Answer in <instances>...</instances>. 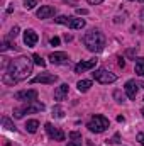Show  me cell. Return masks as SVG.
<instances>
[{
    "mask_svg": "<svg viewBox=\"0 0 144 146\" xmlns=\"http://www.w3.org/2000/svg\"><path fill=\"white\" fill-rule=\"evenodd\" d=\"M32 60H34V63H36L37 66H41V68H44V66H46V61H44L39 54H32Z\"/></svg>",
    "mask_w": 144,
    "mask_h": 146,
    "instance_id": "cell-20",
    "label": "cell"
},
{
    "mask_svg": "<svg viewBox=\"0 0 144 146\" xmlns=\"http://www.w3.org/2000/svg\"><path fill=\"white\" fill-rule=\"evenodd\" d=\"M112 143H119V134H115V136H114V139H112Z\"/></svg>",
    "mask_w": 144,
    "mask_h": 146,
    "instance_id": "cell-32",
    "label": "cell"
},
{
    "mask_svg": "<svg viewBox=\"0 0 144 146\" xmlns=\"http://www.w3.org/2000/svg\"><path fill=\"white\" fill-rule=\"evenodd\" d=\"M49 42H51V46H58V44H59V37H51V41H49Z\"/></svg>",
    "mask_w": 144,
    "mask_h": 146,
    "instance_id": "cell-26",
    "label": "cell"
},
{
    "mask_svg": "<svg viewBox=\"0 0 144 146\" xmlns=\"http://www.w3.org/2000/svg\"><path fill=\"white\" fill-rule=\"evenodd\" d=\"M70 138H71V139H75V141L68 143L66 146H81V134H78V133H75V131H73L71 134H70Z\"/></svg>",
    "mask_w": 144,
    "mask_h": 146,
    "instance_id": "cell-18",
    "label": "cell"
},
{
    "mask_svg": "<svg viewBox=\"0 0 144 146\" xmlns=\"http://www.w3.org/2000/svg\"><path fill=\"white\" fill-rule=\"evenodd\" d=\"M137 141L144 146V133H139V134H137Z\"/></svg>",
    "mask_w": 144,
    "mask_h": 146,
    "instance_id": "cell-28",
    "label": "cell"
},
{
    "mask_svg": "<svg viewBox=\"0 0 144 146\" xmlns=\"http://www.w3.org/2000/svg\"><path fill=\"white\" fill-rule=\"evenodd\" d=\"M126 94H127L129 99H136V95H137V83L134 80H129L126 83Z\"/></svg>",
    "mask_w": 144,
    "mask_h": 146,
    "instance_id": "cell-14",
    "label": "cell"
},
{
    "mask_svg": "<svg viewBox=\"0 0 144 146\" xmlns=\"http://www.w3.org/2000/svg\"><path fill=\"white\" fill-rule=\"evenodd\" d=\"M92 75H93V78H95L97 82H100V83H112V82L117 80V75H115V73L108 72V70H104V68L93 72Z\"/></svg>",
    "mask_w": 144,
    "mask_h": 146,
    "instance_id": "cell-6",
    "label": "cell"
},
{
    "mask_svg": "<svg viewBox=\"0 0 144 146\" xmlns=\"http://www.w3.org/2000/svg\"><path fill=\"white\" fill-rule=\"evenodd\" d=\"M53 115L58 117V119H61V117H65V110L61 109V107H54L53 109Z\"/></svg>",
    "mask_w": 144,
    "mask_h": 146,
    "instance_id": "cell-21",
    "label": "cell"
},
{
    "mask_svg": "<svg viewBox=\"0 0 144 146\" xmlns=\"http://www.w3.org/2000/svg\"><path fill=\"white\" fill-rule=\"evenodd\" d=\"M136 73L144 76V58H137L136 60Z\"/></svg>",
    "mask_w": 144,
    "mask_h": 146,
    "instance_id": "cell-19",
    "label": "cell"
},
{
    "mask_svg": "<svg viewBox=\"0 0 144 146\" xmlns=\"http://www.w3.org/2000/svg\"><path fill=\"white\" fill-rule=\"evenodd\" d=\"M17 34H19V27H17V26H14L9 36H10V37H14V39H15V37H17Z\"/></svg>",
    "mask_w": 144,
    "mask_h": 146,
    "instance_id": "cell-24",
    "label": "cell"
},
{
    "mask_svg": "<svg viewBox=\"0 0 144 146\" xmlns=\"http://www.w3.org/2000/svg\"><path fill=\"white\" fill-rule=\"evenodd\" d=\"M41 110H44V104H41V102H37V100H32V102L26 104L24 107H19V109L14 110V117L20 119V117H22L24 114H27V112H41Z\"/></svg>",
    "mask_w": 144,
    "mask_h": 146,
    "instance_id": "cell-4",
    "label": "cell"
},
{
    "mask_svg": "<svg viewBox=\"0 0 144 146\" xmlns=\"http://www.w3.org/2000/svg\"><path fill=\"white\" fill-rule=\"evenodd\" d=\"M37 39L39 36L36 34V31H32V29H27L26 33H24V42L29 46V48H32V46H36Z\"/></svg>",
    "mask_w": 144,
    "mask_h": 146,
    "instance_id": "cell-13",
    "label": "cell"
},
{
    "mask_svg": "<svg viewBox=\"0 0 144 146\" xmlns=\"http://www.w3.org/2000/svg\"><path fill=\"white\" fill-rule=\"evenodd\" d=\"M92 133H104L105 129L108 127V119L104 117V115H93L87 126Z\"/></svg>",
    "mask_w": 144,
    "mask_h": 146,
    "instance_id": "cell-3",
    "label": "cell"
},
{
    "mask_svg": "<svg viewBox=\"0 0 144 146\" xmlns=\"http://www.w3.org/2000/svg\"><path fill=\"white\" fill-rule=\"evenodd\" d=\"M56 14V9L51 5H41V9L37 10V17L39 19H49Z\"/></svg>",
    "mask_w": 144,
    "mask_h": 146,
    "instance_id": "cell-10",
    "label": "cell"
},
{
    "mask_svg": "<svg viewBox=\"0 0 144 146\" xmlns=\"http://www.w3.org/2000/svg\"><path fill=\"white\" fill-rule=\"evenodd\" d=\"M56 80H58V76L53 73H41L31 80V83H54Z\"/></svg>",
    "mask_w": 144,
    "mask_h": 146,
    "instance_id": "cell-9",
    "label": "cell"
},
{
    "mask_svg": "<svg viewBox=\"0 0 144 146\" xmlns=\"http://www.w3.org/2000/svg\"><path fill=\"white\" fill-rule=\"evenodd\" d=\"M119 66H120V68H124V66H126V61H124V58H119Z\"/></svg>",
    "mask_w": 144,
    "mask_h": 146,
    "instance_id": "cell-30",
    "label": "cell"
},
{
    "mask_svg": "<svg viewBox=\"0 0 144 146\" xmlns=\"http://www.w3.org/2000/svg\"><path fill=\"white\" fill-rule=\"evenodd\" d=\"M76 87H78V90H80V92H88V90H90V87H92V82H90V80H80Z\"/></svg>",
    "mask_w": 144,
    "mask_h": 146,
    "instance_id": "cell-17",
    "label": "cell"
},
{
    "mask_svg": "<svg viewBox=\"0 0 144 146\" xmlns=\"http://www.w3.org/2000/svg\"><path fill=\"white\" fill-rule=\"evenodd\" d=\"M12 10H14V7H12V3H10V5H9V7H7V12H9V14H10V12H12Z\"/></svg>",
    "mask_w": 144,
    "mask_h": 146,
    "instance_id": "cell-33",
    "label": "cell"
},
{
    "mask_svg": "<svg viewBox=\"0 0 144 146\" xmlns=\"http://www.w3.org/2000/svg\"><path fill=\"white\" fill-rule=\"evenodd\" d=\"M32 73V60L27 56H19L9 63L7 73L3 75V82L7 85H14L20 80H26Z\"/></svg>",
    "mask_w": 144,
    "mask_h": 146,
    "instance_id": "cell-1",
    "label": "cell"
},
{
    "mask_svg": "<svg viewBox=\"0 0 144 146\" xmlns=\"http://www.w3.org/2000/svg\"><path fill=\"white\" fill-rule=\"evenodd\" d=\"M36 2L37 0H24V7H26V9H32V7L36 5Z\"/></svg>",
    "mask_w": 144,
    "mask_h": 146,
    "instance_id": "cell-23",
    "label": "cell"
},
{
    "mask_svg": "<svg viewBox=\"0 0 144 146\" xmlns=\"http://www.w3.org/2000/svg\"><path fill=\"white\" fill-rule=\"evenodd\" d=\"M7 49H9V42H7V41H5V42H3V44H2V51H7Z\"/></svg>",
    "mask_w": 144,
    "mask_h": 146,
    "instance_id": "cell-31",
    "label": "cell"
},
{
    "mask_svg": "<svg viewBox=\"0 0 144 146\" xmlns=\"http://www.w3.org/2000/svg\"><path fill=\"white\" fill-rule=\"evenodd\" d=\"M44 127H46V133H48V136H49L51 139H54V141H65L66 136H65V133H63L59 127H54L51 122H48Z\"/></svg>",
    "mask_w": 144,
    "mask_h": 146,
    "instance_id": "cell-7",
    "label": "cell"
},
{
    "mask_svg": "<svg viewBox=\"0 0 144 146\" xmlns=\"http://www.w3.org/2000/svg\"><path fill=\"white\" fill-rule=\"evenodd\" d=\"M114 97H115V99H117V102H119V104H120V102H124V100H126V97H124V95H120V92H115V94H114Z\"/></svg>",
    "mask_w": 144,
    "mask_h": 146,
    "instance_id": "cell-25",
    "label": "cell"
},
{
    "mask_svg": "<svg viewBox=\"0 0 144 146\" xmlns=\"http://www.w3.org/2000/svg\"><path fill=\"white\" fill-rule=\"evenodd\" d=\"M141 19H143V22H144V9H143V12H141Z\"/></svg>",
    "mask_w": 144,
    "mask_h": 146,
    "instance_id": "cell-34",
    "label": "cell"
},
{
    "mask_svg": "<svg viewBox=\"0 0 144 146\" xmlns=\"http://www.w3.org/2000/svg\"><path fill=\"white\" fill-rule=\"evenodd\" d=\"M83 42H85V46L88 48V51H92V53H100V51H104V48H105V36L100 33V31H90V33H87L85 37H83Z\"/></svg>",
    "mask_w": 144,
    "mask_h": 146,
    "instance_id": "cell-2",
    "label": "cell"
},
{
    "mask_svg": "<svg viewBox=\"0 0 144 146\" xmlns=\"http://www.w3.org/2000/svg\"><path fill=\"white\" fill-rule=\"evenodd\" d=\"M37 127H39V122H37L36 119H31V121H27V122H26V131H27V133H31V134H34V133H36Z\"/></svg>",
    "mask_w": 144,
    "mask_h": 146,
    "instance_id": "cell-16",
    "label": "cell"
},
{
    "mask_svg": "<svg viewBox=\"0 0 144 146\" xmlns=\"http://www.w3.org/2000/svg\"><path fill=\"white\" fill-rule=\"evenodd\" d=\"M68 83H63L59 85L56 90H54V100H65V97L68 95Z\"/></svg>",
    "mask_w": 144,
    "mask_h": 146,
    "instance_id": "cell-15",
    "label": "cell"
},
{
    "mask_svg": "<svg viewBox=\"0 0 144 146\" xmlns=\"http://www.w3.org/2000/svg\"><path fill=\"white\" fill-rule=\"evenodd\" d=\"M2 122H3V126H5V129H9V131H14V133H15V126H12V124H10V121H9L7 117H3V119H2Z\"/></svg>",
    "mask_w": 144,
    "mask_h": 146,
    "instance_id": "cell-22",
    "label": "cell"
},
{
    "mask_svg": "<svg viewBox=\"0 0 144 146\" xmlns=\"http://www.w3.org/2000/svg\"><path fill=\"white\" fill-rule=\"evenodd\" d=\"M49 60H51V63H54V65H65V63H68V54H66V53H61V51L51 53V54H49Z\"/></svg>",
    "mask_w": 144,
    "mask_h": 146,
    "instance_id": "cell-11",
    "label": "cell"
},
{
    "mask_svg": "<svg viewBox=\"0 0 144 146\" xmlns=\"http://www.w3.org/2000/svg\"><path fill=\"white\" fill-rule=\"evenodd\" d=\"M88 3H92V5H98V3H102L104 0H87Z\"/></svg>",
    "mask_w": 144,
    "mask_h": 146,
    "instance_id": "cell-29",
    "label": "cell"
},
{
    "mask_svg": "<svg viewBox=\"0 0 144 146\" xmlns=\"http://www.w3.org/2000/svg\"><path fill=\"white\" fill-rule=\"evenodd\" d=\"M58 24H63V26H68L71 29H83L85 27V21L83 19H76V17H68V15H59L54 19Z\"/></svg>",
    "mask_w": 144,
    "mask_h": 146,
    "instance_id": "cell-5",
    "label": "cell"
},
{
    "mask_svg": "<svg viewBox=\"0 0 144 146\" xmlns=\"http://www.w3.org/2000/svg\"><path fill=\"white\" fill-rule=\"evenodd\" d=\"M15 100H22V102H32L37 99V92L36 90H20L15 95Z\"/></svg>",
    "mask_w": 144,
    "mask_h": 146,
    "instance_id": "cell-8",
    "label": "cell"
},
{
    "mask_svg": "<svg viewBox=\"0 0 144 146\" xmlns=\"http://www.w3.org/2000/svg\"><path fill=\"white\" fill-rule=\"evenodd\" d=\"M76 14H78V15H87L88 10H87V9H76Z\"/></svg>",
    "mask_w": 144,
    "mask_h": 146,
    "instance_id": "cell-27",
    "label": "cell"
},
{
    "mask_svg": "<svg viewBox=\"0 0 144 146\" xmlns=\"http://www.w3.org/2000/svg\"><path fill=\"white\" fill-rule=\"evenodd\" d=\"M141 114H143V115H144V107H143V110H141Z\"/></svg>",
    "mask_w": 144,
    "mask_h": 146,
    "instance_id": "cell-35",
    "label": "cell"
},
{
    "mask_svg": "<svg viewBox=\"0 0 144 146\" xmlns=\"http://www.w3.org/2000/svg\"><path fill=\"white\" fill-rule=\"evenodd\" d=\"M97 61H98V60H88V61H81V63H78V65L75 66V72H76V73H83V72H87V70H92L93 66H97Z\"/></svg>",
    "mask_w": 144,
    "mask_h": 146,
    "instance_id": "cell-12",
    "label": "cell"
}]
</instances>
